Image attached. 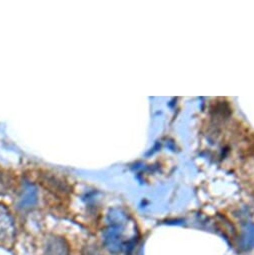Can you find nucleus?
Instances as JSON below:
<instances>
[{
	"instance_id": "1",
	"label": "nucleus",
	"mask_w": 254,
	"mask_h": 255,
	"mask_svg": "<svg viewBox=\"0 0 254 255\" xmlns=\"http://www.w3.org/2000/svg\"><path fill=\"white\" fill-rule=\"evenodd\" d=\"M70 247L65 239L62 237H51L48 239L45 249L44 255H69Z\"/></svg>"
}]
</instances>
